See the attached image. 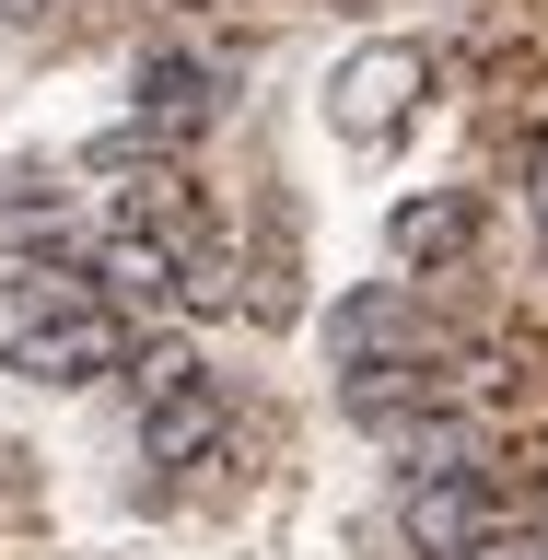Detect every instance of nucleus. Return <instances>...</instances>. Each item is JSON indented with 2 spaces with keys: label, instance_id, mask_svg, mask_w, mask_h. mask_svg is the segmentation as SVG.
<instances>
[{
  "label": "nucleus",
  "instance_id": "nucleus-1",
  "mask_svg": "<svg viewBox=\"0 0 548 560\" xmlns=\"http://www.w3.org/2000/svg\"><path fill=\"white\" fill-rule=\"evenodd\" d=\"M420 82H432V47H409V35L350 47V59L327 70V129H339L350 152H385V140L420 117Z\"/></svg>",
  "mask_w": 548,
  "mask_h": 560
},
{
  "label": "nucleus",
  "instance_id": "nucleus-2",
  "mask_svg": "<svg viewBox=\"0 0 548 560\" xmlns=\"http://www.w3.org/2000/svg\"><path fill=\"white\" fill-rule=\"evenodd\" d=\"M0 362L24 385H105V374H129L140 350H129V315L94 292V304H70V315H12Z\"/></svg>",
  "mask_w": 548,
  "mask_h": 560
},
{
  "label": "nucleus",
  "instance_id": "nucleus-3",
  "mask_svg": "<svg viewBox=\"0 0 548 560\" xmlns=\"http://www.w3.org/2000/svg\"><path fill=\"white\" fill-rule=\"evenodd\" d=\"M397 537H409L420 560H467L479 537H502V490H490L467 455L409 467V490H397Z\"/></svg>",
  "mask_w": 548,
  "mask_h": 560
},
{
  "label": "nucleus",
  "instance_id": "nucleus-4",
  "mask_svg": "<svg viewBox=\"0 0 548 560\" xmlns=\"http://www.w3.org/2000/svg\"><path fill=\"white\" fill-rule=\"evenodd\" d=\"M129 129L164 140V152L210 140V129H222V70H210L199 47H140V59H129Z\"/></svg>",
  "mask_w": 548,
  "mask_h": 560
},
{
  "label": "nucleus",
  "instance_id": "nucleus-5",
  "mask_svg": "<svg viewBox=\"0 0 548 560\" xmlns=\"http://www.w3.org/2000/svg\"><path fill=\"white\" fill-rule=\"evenodd\" d=\"M175 280H187V245L175 234H152V222H105L94 234V292L117 315L129 304H175Z\"/></svg>",
  "mask_w": 548,
  "mask_h": 560
},
{
  "label": "nucleus",
  "instance_id": "nucleus-6",
  "mask_svg": "<svg viewBox=\"0 0 548 560\" xmlns=\"http://www.w3.org/2000/svg\"><path fill=\"white\" fill-rule=\"evenodd\" d=\"M222 385L210 374H187L175 385V397H152V409H140V455H152V467H199V455H222Z\"/></svg>",
  "mask_w": 548,
  "mask_h": 560
},
{
  "label": "nucleus",
  "instance_id": "nucleus-7",
  "mask_svg": "<svg viewBox=\"0 0 548 560\" xmlns=\"http://www.w3.org/2000/svg\"><path fill=\"white\" fill-rule=\"evenodd\" d=\"M385 245H397V269H444V257L479 245V199H467V187H420V199H397Z\"/></svg>",
  "mask_w": 548,
  "mask_h": 560
},
{
  "label": "nucleus",
  "instance_id": "nucleus-8",
  "mask_svg": "<svg viewBox=\"0 0 548 560\" xmlns=\"http://www.w3.org/2000/svg\"><path fill=\"white\" fill-rule=\"evenodd\" d=\"M444 409H455V420H537L548 385L525 374L514 350H467V362H444Z\"/></svg>",
  "mask_w": 548,
  "mask_h": 560
},
{
  "label": "nucleus",
  "instance_id": "nucleus-9",
  "mask_svg": "<svg viewBox=\"0 0 548 560\" xmlns=\"http://www.w3.org/2000/svg\"><path fill=\"white\" fill-rule=\"evenodd\" d=\"M59 245H82L70 187H12V199H0V269H12V257H59Z\"/></svg>",
  "mask_w": 548,
  "mask_h": 560
},
{
  "label": "nucleus",
  "instance_id": "nucleus-10",
  "mask_svg": "<svg viewBox=\"0 0 548 560\" xmlns=\"http://www.w3.org/2000/svg\"><path fill=\"white\" fill-rule=\"evenodd\" d=\"M327 339H339V362H385V350H409V304L397 292H350L327 315Z\"/></svg>",
  "mask_w": 548,
  "mask_h": 560
},
{
  "label": "nucleus",
  "instance_id": "nucleus-11",
  "mask_svg": "<svg viewBox=\"0 0 548 560\" xmlns=\"http://www.w3.org/2000/svg\"><path fill=\"white\" fill-rule=\"evenodd\" d=\"M467 560H548V537H537V525H502V537H479Z\"/></svg>",
  "mask_w": 548,
  "mask_h": 560
},
{
  "label": "nucleus",
  "instance_id": "nucleus-12",
  "mask_svg": "<svg viewBox=\"0 0 548 560\" xmlns=\"http://www.w3.org/2000/svg\"><path fill=\"white\" fill-rule=\"evenodd\" d=\"M525 210H537V234H548V129L525 140Z\"/></svg>",
  "mask_w": 548,
  "mask_h": 560
},
{
  "label": "nucleus",
  "instance_id": "nucleus-13",
  "mask_svg": "<svg viewBox=\"0 0 548 560\" xmlns=\"http://www.w3.org/2000/svg\"><path fill=\"white\" fill-rule=\"evenodd\" d=\"M59 24V0H0V35H47Z\"/></svg>",
  "mask_w": 548,
  "mask_h": 560
},
{
  "label": "nucleus",
  "instance_id": "nucleus-14",
  "mask_svg": "<svg viewBox=\"0 0 548 560\" xmlns=\"http://www.w3.org/2000/svg\"><path fill=\"white\" fill-rule=\"evenodd\" d=\"M537 280H548V234H537Z\"/></svg>",
  "mask_w": 548,
  "mask_h": 560
}]
</instances>
